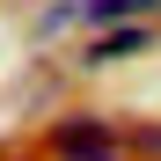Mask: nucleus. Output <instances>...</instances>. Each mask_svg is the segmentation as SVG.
Listing matches in <instances>:
<instances>
[{"label":"nucleus","instance_id":"f03ea898","mask_svg":"<svg viewBox=\"0 0 161 161\" xmlns=\"http://www.w3.org/2000/svg\"><path fill=\"white\" fill-rule=\"evenodd\" d=\"M88 22H117V15H161V0H88Z\"/></svg>","mask_w":161,"mask_h":161},{"label":"nucleus","instance_id":"7ed1b4c3","mask_svg":"<svg viewBox=\"0 0 161 161\" xmlns=\"http://www.w3.org/2000/svg\"><path fill=\"white\" fill-rule=\"evenodd\" d=\"M139 44H147V30H110V37H95V51H88V59H132Z\"/></svg>","mask_w":161,"mask_h":161},{"label":"nucleus","instance_id":"f257e3e1","mask_svg":"<svg viewBox=\"0 0 161 161\" xmlns=\"http://www.w3.org/2000/svg\"><path fill=\"white\" fill-rule=\"evenodd\" d=\"M51 147H59L66 161H103L110 132H103V125H59V132H51Z\"/></svg>","mask_w":161,"mask_h":161}]
</instances>
